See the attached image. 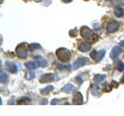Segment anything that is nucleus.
I'll use <instances>...</instances> for the list:
<instances>
[{
    "mask_svg": "<svg viewBox=\"0 0 124 116\" xmlns=\"http://www.w3.org/2000/svg\"><path fill=\"white\" fill-rule=\"evenodd\" d=\"M105 54H106V50H101L99 52H96L95 50H93V51L90 53V56L92 59H94L95 61L98 62L102 59L105 56Z\"/></svg>",
    "mask_w": 124,
    "mask_h": 116,
    "instance_id": "39448f33",
    "label": "nucleus"
},
{
    "mask_svg": "<svg viewBox=\"0 0 124 116\" xmlns=\"http://www.w3.org/2000/svg\"><path fill=\"white\" fill-rule=\"evenodd\" d=\"M81 35L85 40L93 42L95 40V34L91 29L87 26H82L81 29Z\"/></svg>",
    "mask_w": 124,
    "mask_h": 116,
    "instance_id": "f03ea898",
    "label": "nucleus"
},
{
    "mask_svg": "<svg viewBox=\"0 0 124 116\" xmlns=\"http://www.w3.org/2000/svg\"><path fill=\"white\" fill-rule=\"evenodd\" d=\"M34 77H35V73L33 71H28V72L26 73L25 78L26 80H31V79L34 78Z\"/></svg>",
    "mask_w": 124,
    "mask_h": 116,
    "instance_id": "4be33fe9",
    "label": "nucleus"
},
{
    "mask_svg": "<svg viewBox=\"0 0 124 116\" xmlns=\"http://www.w3.org/2000/svg\"><path fill=\"white\" fill-rule=\"evenodd\" d=\"M54 80V76L52 74H50V73H46V74L42 75L40 79H39V81L40 83H47V82H50Z\"/></svg>",
    "mask_w": 124,
    "mask_h": 116,
    "instance_id": "9b49d317",
    "label": "nucleus"
},
{
    "mask_svg": "<svg viewBox=\"0 0 124 116\" xmlns=\"http://www.w3.org/2000/svg\"><path fill=\"white\" fill-rule=\"evenodd\" d=\"M75 87L74 86L73 84H66L64 86L62 87L61 90L63 91L64 92H66V93H71L72 91H75Z\"/></svg>",
    "mask_w": 124,
    "mask_h": 116,
    "instance_id": "f8f14e48",
    "label": "nucleus"
},
{
    "mask_svg": "<svg viewBox=\"0 0 124 116\" xmlns=\"http://www.w3.org/2000/svg\"><path fill=\"white\" fill-rule=\"evenodd\" d=\"M53 89H54V87L52 86V85H49V86L46 87L45 88L40 90V93H41L42 94H44V95H46L50 91H52Z\"/></svg>",
    "mask_w": 124,
    "mask_h": 116,
    "instance_id": "6ab92c4d",
    "label": "nucleus"
},
{
    "mask_svg": "<svg viewBox=\"0 0 124 116\" xmlns=\"http://www.w3.org/2000/svg\"><path fill=\"white\" fill-rule=\"evenodd\" d=\"M6 69L7 71H9L10 73H15L17 72V67H16V65L14 63L11 61H6Z\"/></svg>",
    "mask_w": 124,
    "mask_h": 116,
    "instance_id": "1a4fd4ad",
    "label": "nucleus"
},
{
    "mask_svg": "<svg viewBox=\"0 0 124 116\" xmlns=\"http://www.w3.org/2000/svg\"><path fill=\"white\" fill-rule=\"evenodd\" d=\"M99 26V24H95V29H98L99 28V26Z\"/></svg>",
    "mask_w": 124,
    "mask_h": 116,
    "instance_id": "473e14b6",
    "label": "nucleus"
},
{
    "mask_svg": "<svg viewBox=\"0 0 124 116\" xmlns=\"http://www.w3.org/2000/svg\"><path fill=\"white\" fill-rule=\"evenodd\" d=\"M33 58H34V60H36L37 63L39 64V66H40V67H46V66L48 65L47 60H46L44 57H43L40 55H37V56H35Z\"/></svg>",
    "mask_w": 124,
    "mask_h": 116,
    "instance_id": "0eeeda50",
    "label": "nucleus"
},
{
    "mask_svg": "<svg viewBox=\"0 0 124 116\" xmlns=\"http://www.w3.org/2000/svg\"><path fill=\"white\" fill-rule=\"evenodd\" d=\"M56 55L57 58L62 62H67L71 58V53L66 48H59L57 50Z\"/></svg>",
    "mask_w": 124,
    "mask_h": 116,
    "instance_id": "f257e3e1",
    "label": "nucleus"
},
{
    "mask_svg": "<svg viewBox=\"0 0 124 116\" xmlns=\"http://www.w3.org/2000/svg\"><path fill=\"white\" fill-rule=\"evenodd\" d=\"M119 45L122 46H124V40H122L119 42Z\"/></svg>",
    "mask_w": 124,
    "mask_h": 116,
    "instance_id": "c756f323",
    "label": "nucleus"
},
{
    "mask_svg": "<svg viewBox=\"0 0 124 116\" xmlns=\"http://www.w3.org/2000/svg\"><path fill=\"white\" fill-rule=\"evenodd\" d=\"M121 52H122L121 47H119V46H116L112 49V51L110 53V57L112 58V59L114 60L119 55L120 53H121Z\"/></svg>",
    "mask_w": 124,
    "mask_h": 116,
    "instance_id": "9d476101",
    "label": "nucleus"
},
{
    "mask_svg": "<svg viewBox=\"0 0 124 116\" xmlns=\"http://www.w3.org/2000/svg\"><path fill=\"white\" fill-rule=\"evenodd\" d=\"M116 69H117L119 72L124 71V63H123V62H121V61L119 62L117 66H116Z\"/></svg>",
    "mask_w": 124,
    "mask_h": 116,
    "instance_id": "b1692460",
    "label": "nucleus"
},
{
    "mask_svg": "<svg viewBox=\"0 0 124 116\" xmlns=\"http://www.w3.org/2000/svg\"><path fill=\"white\" fill-rule=\"evenodd\" d=\"M106 74H97L95 76L94 79H93V82H94L95 84H100L103 80L106 79Z\"/></svg>",
    "mask_w": 124,
    "mask_h": 116,
    "instance_id": "ddd939ff",
    "label": "nucleus"
},
{
    "mask_svg": "<svg viewBox=\"0 0 124 116\" xmlns=\"http://www.w3.org/2000/svg\"><path fill=\"white\" fill-rule=\"evenodd\" d=\"M13 100H14V99H12V98H11V99L9 100V102H8V104H14Z\"/></svg>",
    "mask_w": 124,
    "mask_h": 116,
    "instance_id": "c85d7f7f",
    "label": "nucleus"
},
{
    "mask_svg": "<svg viewBox=\"0 0 124 116\" xmlns=\"http://www.w3.org/2000/svg\"><path fill=\"white\" fill-rule=\"evenodd\" d=\"M47 104V100L46 99L43 100V102H40V104Z\"/></svg>",
    "mask_w": 124,
    "mask_h": 116,
    "instance_id": "cd10ccee",
    "label": "nucleus"
},
{
    "mask_svg": "<svg viewBox=\"0 0 124 116\" xmlns=\"http://www.w3.org/2000/svg\"><path fill=\"white\" fill-rule=\"evenodd\" d=\"M92 48V46L90 44H88V43H82L79 46V50L81 52H87L88 50H90Z\"/></svg>",
    "mask_w": 124,
    "mask_h": 116,
    "instance_id": "2eb2a0df",
    "label": "nucleus"
},
{
    "mask_svg": "<svg viewBox=\"0 0 124 116\" xmlns=\"http://www.w3.org/2000/svg\"><path fill=\"white\" fill-rule=\"evenodd\" d=\"M72 0H62V2H70Z\"/></svg>",
    "mask_w": 124,
    "mask_h": 116,
    "instance_id": "2f4dec72",
    "label": "nucleus"
},
{
    "mask_svg": "<svg viewBox=\"0 0 124 116\" xmlns=\"http://www.w3.org/2000/svg\"><path fill=\"white\" fill-rule=\"evenodd\" d=\"M58 102H59V100H58L57 98H54V99L51 101V104H52V105H54V104H57Z\"/></svg>",
    "mask_w": 124,
    "mask_h": 116,
    "instance_id": "a878e982",
    "label": "nucleus"
},
{
    "mask_svg": "<svg viewBox=\"0 0 124 116\" xmlns=\"http://www.w3.org/2000/svg\"><path fill=\"white\" fill-rule=\"evenodd\" d=\"M69 34H70V36H71V37H75V36H77V29H74L70 30Z\"/></svg>",
    "mask_w": 124,
    "mask_h": 116,
    "instance_id": "393cba45",
    "label": "nucleus"
},
{
    "mask_svg": "<svg viewBox=\"0 0 124 116\" xmlns=\"http://www.w3.org/2000/svg\"><path fill=\"white\" fill-rule=\"evenodd\" d=\"M89 62V59L86 57H82L81 58H78L77 60L75 61V63L73 64V69L74 70H77L80 68L81 67L85 65Z\"/></svg>",
    "mask_w": 124,
    "mask_h": 116,
    "instance_id": "20e7f679",
    "label": "nucleus"
},
{
    "mask_svg": "<svg viewBox=\"0 0 124 116\" xmlns=\"http://www.w3.org/2000/svg\"><path fill=\"white\" fill-rule=\"evenodd\" d=\"M9 81V74L6 72L2 71L0 74V82L2 84H6Z\"/></svg>",
    "mask_w": 124,
    "mask_h": 116,
    "instance_id": "dca6fc26",
    "label": "nucleus"
},
{
    "mask_svg": "<svg viewBox=\"0 0 124 116\" xmlns=\"http://www.w3.org/2000/svg\"><path fill=\"white\" fill-rule=\"evenodd\" d=\"M37 49H41V46L38 44H32L30 45V50L31 51H33Z\"/></svg>",
    "mask_w": 124,
    "mask_h": 116,
    "instance_id": "5701e85b",
    "label": "nucleus"
},
{
    "mask_svg": "<svg viewBox=\"0 0 124 116\" xmlns=\"http://www.w3.org/2000/svg\"><path fill=\"white\" fill-rule=\"evenodd\" d=\"M25 67L27 69L30 70V71H33V70L37 69L40 66H39V64L37 62L36 63H34V62H26V63H25Z\"/></svg>",
    "mask_w": 124,
    "mask_h": 116,
    "instance_id": "4468645a",
    "label": "nucleus"
},
{
    "mask_svg": "<svg viewBox=\"0 0 124 116\" xmlns=\"http://www.w3.org/2000/svg\"><path fill=\"white\" fill-rule=\"evenodd\" d=\"M90 91L92 92V94L93 95H95V96H99L100 94V92H99L98 86H94V85H93V87H91Z\"/></svg>",
    "mask_w": 124,
    "mask_h": 116,
    "instance_id": "aec40b11",
    "label": "nucleus"
},
{
    "mask_svg": "<svg viewBox=\"0 0 124 116\" xmlns=\"http://www.w3.org/2000/svg\"><path fill=\"white\" fill-rule=\"evenodd\" d=\"M55 65H56V67H57L58 70H61V71H68V70L71 69V66L70 65H63V64H59V63H57V62H56L55 63Z\"/></svg>",
    "mask_w": 124,
    "mask_h": 116,
    "instance_id": "f3484780",
    "label": "nucleus"
},
{
    "mask_svg": "<svg viewBox=\"0 0 124 116\" xmlns=\"http://www.w3.org/2000/svg\"><path fill=\"white\" fill-rule=\"evenodd\" d=\"M30 102V100L27 98H22L18 101V104H29Z\"/></svg>",
    "mask_w": 124,
    "mask_h": 116,
    "instance_id": "412c9836",
    "label": "nucleus"
},
{
    "mask_svg": "<svg viewBox=\"0 0 124 116\" xmlns=\"http://www.w3.org/2000/svg\"><path fill=\"white\" fill-rule=\"evenodd\" d=\"M76 80L78 81V84H81V83H82V78H81L80 76L76 77Z\"/></svg>",
    "mask_w": 124,
    "mask_h": 116,
    "instance_id": "bb28decb",
    "label": "nucleus"
},
{
    "mask_svg": "<svg viewBox=\"0 0 124 116\" xmlns=\"http://www.w3.org/2000/svg\"><path fill=\"white\" fill-rule=\"evenodd\" d=\"M120 82H121V83H124V74H123V76L122 77V78L120 79Z\"/></svg>",
    "mask_w": 124,
    "mask_h": 116,
    "instance_id": "7c9ffc66",
    "label": "nucleus"
},
{
    "mask_svg": "<svg viewBox=\"0 0 124 116\" xmlns=\"http://www.w3.org/2000/svg\"><path fill=\"white\" fill-rule=\"evenodd\" d=\"M73 104H83V97L80 92L78 91L74 94Z\"/></svg>",
    "mask_w": 124,
    "mask_h": 116,
    "instance_id": "6e6552de",
    "label": "nucleus"
},
{
    "mask_svg": "<svg viewBox=\"0 0 124 116\" xmlns=\"http://www.w3.org/2000/svg\"><path fill=\"white\" fill-rule=\"evenodd\" d=\"M25 45L26 44H20L16 49V53L17 56L19 58H22V59L26 58L27 54H28V48Z\"/></svg>",
    "mask_w": 124,
    "mask_h": 116,
    "instance_id": "7ed1b4c3",
    "label": "nucleus"
},
{
    "mask_svg": "<svg viewBox=\"0 0 124 116\" xmlns=\"http://www.w3.org/2000/svg\"><path fill=\"white\" fill-rule=\"evenodd\" d=\"M119 24L116 21H111L107 24L106 26V30L108 33H114L116 31H117L119 29Z\"/></svg>",
    "mask_w": 124,
    "mask_h": 116,
    "instance_id": "423d86ee",
    "label": "nucleus"
},
{
    "mask_svg": "<svg viewBox=\"0 0 124 116\" xmlns=\"http://www.w3.org/2000/svg\"><path fill=\"white\" fill-rule=\"evenodd\" d=\"M114 14L116 15V16L120 18L124 15V10L123 8H119V7L116 8V9L114 10Z\"/></svg>",
    "mask_w": 124,
    "mask_h": 116,
    "instance_id": "a211bd4d",
    "label": "nucleus"
}]
</instances>
